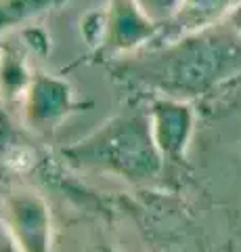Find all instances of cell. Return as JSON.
I'll list each match as a JSON object with an SVG mask.
<instances>
[{
    "instance_id": "6da1fadb",
    "label": "cell",
    "mask_w": 241,
    "mask_h": 252,
    "mask_svg": "<svg viewBox=\"0 0 241 252\" xmlns=\"http://www.w3.org/2000/svg\"><path fill=\"white\" fill-rule=\"evenodd\" d=\"M237 72H241V36L233 28H216L189 38L170 53L161 80L178 93L197 94Z\"/></svg>"
},
{
    "instance_id": "7a4b0ae2",
    "label": "cell",
    "mask_w": 241,
    "mask_h": 252,
    "mask_svg": "<svg viewBox=\"0 0 241 252\" xmlns=\"http://www.w3.org/2000/svg\"><path fill=\"white\" fill-rule=\"evenodd\" d=\"M161 122H164V141H166L164 145L170 152L183 149L187 135H189V128H191V116L187 112V107L166 105Z\"/></svg>"
},
{
    "instance_id": "3957f363",
    "label": "cell",
    "mask_w": 241,
    "mask_h": 252,
    "mask_svg": "<svg viewBox=\"0 0 241 252\" xmlns=\"http://www.w3.org/2000/svg\"><path fill=\"white\" fill-rule=\"evenodd\" d=\"M231 23H233V30H235L237 32V34L241 36V4L237 6V9L235 11H233V15H231Z\"/></svg>"
}]
</instances>
